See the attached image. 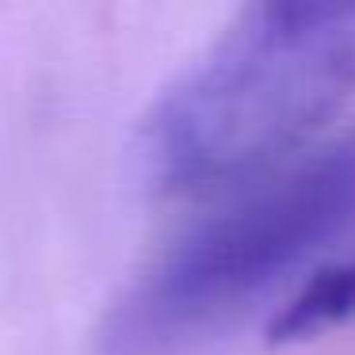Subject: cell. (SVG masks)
I'll use <instances>...</instances> for the list:
<instances>
[{
  "mask_svg": "<svg viewBox=\"0 0 355 355\" xmlns=\"http://www.w3.org/2000/svg\"><path fill=\"white\" fill-rule=\"evenodd\" d=\"M355 92V4H252L157 96L138 161L161 195L268 172Z\"/></svg>",
  "mask_w": 355,
  "mask_h": 355,
  "instance_id": "6da1fadb",
  "label": "cell"
},
{
  "mask_svg": "<svg viewBox=\"0 0 355 355\" xmlns=\"http://www.w3.org/2000/svg\"><path fill=\"white\" fill-rule=\"evenodd\" d=\"M355 233V134L191 225L111 302L103 355H176Z\"/></svg>",
  "mask_w": 355,
  "mask_h": 355,
  "instance_id": "7a4b0ae2",
  "label": "cell"
},
{
  "mask_svg": "<svg viewBox=\"0 0 355 355\" xmlns=\"http://www.w3.org/2000/svg\"><path fill=\"white\" fill-rule=\"evenodd\" d=\"M355 324V260L313 271L268 324L271 344H298Z\"/></svg>",
  "mask_w": 355,
  "mask_h": 355,
  "instance_id": "3957f363",
  "label": "cell"
}]
</instances>
